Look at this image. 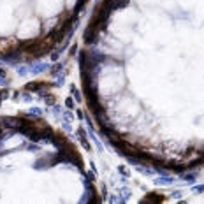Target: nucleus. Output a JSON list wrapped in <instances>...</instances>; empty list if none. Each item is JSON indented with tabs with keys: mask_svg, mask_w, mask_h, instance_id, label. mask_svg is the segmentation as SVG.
Returning <instances> with one entry per match:
<instances>
[{
	"mask_svg": "<svg viewBox=\"0 0 204 204\" xmlns=\"http://www.w3.org/2000/svg\"><path fill=\"white\" fill-rule=\"evenodd\" d=\"M51 143H53L55 146L62 148V146H64L65 143H69V141H67V137H65L64 134H55L53 132V135H51Z\"/></svg>",
	"mask_w": 204,
	"mask_h": 204,
	"instance_id": "obj_3",
	"label": "nucleus"
},
{
	"mask_svg": "<svg viewBox=\"0 0 204 204\" xmlns=\"http://www.w3.org/2000/svg\"><path fill=\"white\" fill-rule=\"evenodd\" d=\"M164 201V195H160V193H148V197L143 199V202L146 204H157V202H162Z\"/></svg>",
	"mask_w": 204,
	"mask_h": 204,
	"instance_id": "obj_4",
	"label": "nucleus"
},
{
	"mask_svg": "<svg viewBox=\"0 0 204 204\" xmlns=\"http://www.w3.org/2000/svg\"><path fill=\"white\" fill-rule=\"evenodd\" d=\"M44 100H46V104H49V106H53L55 102V95H51V93H46V95H44Z\"/></svg>",
	"mask_w": 204,
	"mask_h": 204,
	"instance_id": "obj_5",
	"label": "nucleus"
},
{
	"mask_svg": "<svg viewBox=\"0 0 204 204\" xmlns=\"http://www.w3.org/2000/svg\"><path fill=\"white\" fill-rule=\"evenodd\" d=\"M60 155H62V160L64 162H72V164H76L79 169H83V158H81L79 151L74 148V144L65 143V144L60 148Z\"/></svg>",
	"mask_w": 204,
	"mask_h": 204,
	"instance_id": "obj_1",
	"label": "nucleus"
},
{
	"mask_svg": "<svg viewBox=\"0 0 204 204\" xmlns=\"http://www.w3.org/2000/svg\"><path fill=\"white\" fill-rule=\"evenodd\" d=\"M65 106H67V108H72V106H74L72 99H67V100H65Z\"/></svg>",
	"mask_w": 204,
	"mask_h": 204,
	"instance_id": "obj_6",
	"label": "nucleus"
},
{
	"mask_svg": "<svg viewBox=\"0 0 204 204\" xmlns=\"http://www.w3.org/2000/svg\"><path fill=\"white\" fill-rule=\"evenodd\" d=\"M51 85H46L44 81H32V83H28L27 86H25V90L27 91H41V93H44V88L48 90Z\"/></svg>",
	"mask_w": 204,
	"mask_h": 204,
	"instance_id": "obj_2",
	"label": "nucleus"
}]
</instances>
